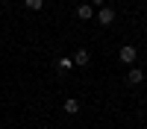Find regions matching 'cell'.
I'll list each match as a JSON object with an SVG mask.
<instances>
[{"label": "cell", "mask_w": 147, "mask_h": 129, "mask_svg": "<svg viewBox=\"0 0 147 129\" xmlns=\"http://www.w3.org/2000/svg\"><path fill=\"white\" fill-rule=\"evenodd\" d=\"M121 62H124V65H136V47H132V44H124V47H121Z\"/></svg>", "instance_id": "cell-1"}, {"label": "cell", "mask_w": 147, "mask_h": 129, "mask_svg": "<svg viewBox=\"0 0 147 129\" xmlns=\"http://www.w3.org/2000/svg\"><path fill=\"white\" fill-rule=\"evenodd\" d=\"M65 112H68V114H77V112H80V103H77V100H65Z\"/></svg>", "instance_id": "cell-6"}, {"label": "cell", "mask_w": 147, "mask_h": 129, "mask_svg": "<svg viewBox=\"0 0 147 129\" xmlns=\"http://www.w3.org/2000/svg\"><path fill=\"white\" fill-rule=\"evenodd\" d=\"M91 15H94V9H91L88 3H80V6H77V18H80V21H91Z\"/></svg>", "instance_id": "cell-4"}, {"label": "cell", "mask_w": 147, "mask_h": 129, "mask_svg": "<svg viewBox=\"0 0 147 129\" xmlns=\"http://www.w3.org/2000/svg\"><path fill=\"white\" fill-rule=\"evenodd\" d=\"M97 21H100L103 27H109V23L115 21V9H100V12H97Z\"/></svg>", "instance_id": "cell-2"}, {"label": "cell", "mask_w": 147, "mask_h": 129, "mask_svg": "<svg viewBox=\"0 0 147 129\" xmlns=\"http://www.w3.org/2000/svg\"><path fill=\"white\" fill-rule=\"evenodd\" d=\"M141 79H144V74H141V68H136V65H132V68H129V74H127V82H129V85H138Z\"/></svg>", "instance_id": "cell-3"}, {"label": "cell", "mask_w": 147, "mask_h": 129, "mask_svg": "<svg viewBox=\"0 0 147 129\" xmlns=\"http://www.w3.org/2000/svg\"><path fill=\"white\" fill-rule=\"evenodd\" d=\"M24 3H27V9H41L44 0H24Z\"/></svg>", "instance_id": "cell-7"}, {"label": "cell", "mask_w": 147, "mask_h": 129, "mask_svg": "<svg viewBox=\"0 0 147 129\" xmlns=\"http://www.w3.org/2000/svg\"><path fill=\"white\" fill-rule=\"evenodd\" d=\"M71 62H74V65H80V68H82V65H88V50H77Z\"/></svg>", "instance_id": "cell-5"}, {"label": "cell", "mask_w": 147, "mask_h": 129, "mask_svg": "<svg viewBox=\"0 0 147 129\" xmlns=\"http://www.w3.org/2000/svg\"><path fill=\"white\" fill-rule=\"evenodd\" d=\"M91 6H103V0H91Z\"/></svg>", "instance_id": "cell-9"}, {"label": "cell", "mask_w": 147, "mask_h": 129, "mask_svg": "<svg viewBox=\"0 0 147 129\" xmlns=\"http://www.w3.org/2000/svg\"><path fill=\"white\" fill-rule=\"evenodd\" d=\"M59 68H62V70H71V68H74V62L65 56V59H59Z\"/></svg>", "instance_id": "cell-8"}, {"label": "cell", "mask_w": 147, "mask_h": 129, "mask_svg": "<svg viewBox=\"0 0 147 129\" xmlns=\"http://www.w3.org/2000/svg\"><path fill=\"white\" fill-rule=\"evenodd\" d=\"M138 3H147V0H138Z\"/></svg>", "instance_id": "cell-10"}]
</instances>
